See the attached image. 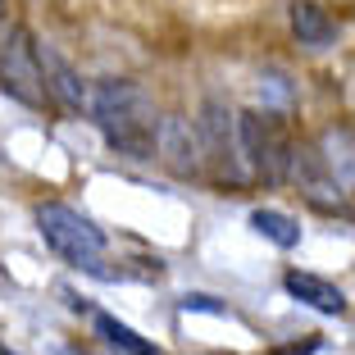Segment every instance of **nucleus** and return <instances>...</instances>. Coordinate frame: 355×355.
Returning a JSON list of instances; mask_svg holds the SVG:
<instances>
[{
	"label": "nucleus",
	"instance_id": "39448f33",
	"mask_svg": "<svg viewBox=\"0 0 355 355\" xmlns=\"http://www.w3.org/2000/svg\"><path fill=\"white\" fill-rule=\"evenodd\" d=\"M200 155L214 164L219 182H246L251 168L241 159V137H237V114H228L219 101L205 105V119H200Z\"/></svg>",
	"mask_w": 355,
	"mask_h": 355
},
{
	"label": "nucleus",
	"instance_id": "7ed1b4c3",
	"mask_svg": "<svg viewBox=\"0 0 355 355\" xmlns=\"http://www.w3.org/2000/svg\"><path fill=\"white\" fill-rule=\"evenodd\" d=\"M237 137H241V159L255 178L264 182H282L287 178V159H292V141L282 132V123L273 114L246 110L237 114Z\"/></svg>",
	"mask_w": 355,
	"mask_h": 355
},
{
	"label": "nucleus",
	"instance_id": "6e6552de",
	"mask_svg": "<svg viewBox=\"0 0 355 355\" xmlns=\"http://www.w3.org/2000/svg\"><path fill=\"white\" fill-rule=\"evenodd\" d=\"M37 60H42V83H46V96H55V101L64 105V110H73V114H83L87 110V87L83 78L69 69V60H64L55 46H37Z\"/></svg>",
	"mask_w": 355,
	"mask_h": 355
},
{
	"label": "nucleus",
	"instance_id": "9d476101",
	"mask_svg": "<svg viewBox=\"0 0 355 355\" xmlns=\"http://www.w3.org/2000/svg\"><path fill=\"white\" fill-rule=\"evenodd\" d=\"M292 32L301 37V46H314V51H328L337 42V23L324 5L314 0H296L292 5Z\"/></svg>",
	"mask_w": 355,
	"mask_h": 355
},
{
	"label": "nucleus",
	"instance_id": "2eb2a0df",
	"mask_svg": "<svg viewBox=\"0 0 355 355\" xmlns=\"http://www.w3.org/2000/svg\"><path fill=\"white\" fill-rule=\"evenodd\" d=\"M0 355H14V351H10V346H5V342H0Z\"/></svg>",
	"mask_w": 355,
	"mask_h": 355
},
{
	"label": "nucleus",
	"instance_id": "ddd939ff",
	"mask_svg": "<svg viewBox=\"0 0 355 355\" xmlns=\"http://www.w3.org/2000/svg\"><path fill=\"white\" fill-rule=\"evenodd\" d=\"M251 228L260 232V237H269L273 246H282V251L301 246V223H296L292 214H282V209H255V214H251Z\"/></svg>",
	"mask_w": 355,
	"mask_h": 355
},
{
	"label": "nucleus",
	"instance_id": "1a4fd4ad",
	"mask_svg": "<svg viewBox=\"0 0 355 355\" xmlns=\"http://www.w3.org/2000/svg\"><path fill=\"white\" fill-rule=\"evenodd\" d=\"M282 287L296 296L301 305H310V310H319V314H346V296H342V287H333L328 278H319V273H301V269H292L287 278H282Z\"/></svg>",
	"mask_w": 355,
	"mask_h": 355
},
{
	"label": "nucleus",
	"instance_id": "f257e3e1",
	"mask_svg": "<svg viewBox=\"0 0 355 355\" xmlns=\"http://www.w3.org/2000/svg\"><path fill=\"white\" fill-rule=\"evenodd\" d=\"M87 110H92L96 128L105 132V141L114 150H123L132 159H155L159 114L146 87L128 83V78H105L87 92Z\"/></svg>",
	"mask_w": 355,
	"mask_h": 355
},
{
	"label": "nucleus",
	"instance_id": "9b49d317",
	"mask_svg": "<svg viewBox=\"0 0 355 355\" xmlns=\"http://www.w3.org/2000/svg\"><path fill=\"white\" fill-rule=\"evenodd\" d=\"M319 146H324L319 155H324L328 173H333L342 187H351V182H355V132H351V128H328Z\"/></svg>",
	"mask_w": 355,
	"mask_h": 355
},
{
	"label": "nucleus",
	"instance_id": "4468645a",
	"mask_svg": "<svg viewBox=\"0 0 355 355\" xmlns=\"http://www.w3.org/2000/svg\"><path fill=\"white\" fill-rule=\"evenodd\" d=\"M182 310H209V314H228L223 305H214V296H182Z\"/></svg>",
	"mask_w": 355,
	"mask_h": 355
},
{
	"label": "nucleus",
	"instance_id": "f8f14e48",
	"mask_svg": "<svg viewBox=\"0 0 355 355\" xmlns=\"http://www.w3.org/2000/svg\"><path fill=\"white\" fill-rule=\"evenodd\" d=\"M92 324H96V333L105 337L110 346H119V351H128V355H164L155 342H146V337L137 333V328H128V324H119L114 314H105V310H96L92 314Z\"/></svg>",
	"mask_w": 355,
	"mask_h": 355
},
{
	"label": "nucleus",
	"instance_id": "20e7f679",
	"mask_svg": "<svg viewBox=\"0 0 355 355\" xmlns=\"http://www.w3.org/2000/svg\"><path fill=\"white\" fill-rule=\"evenodd\" d=\"M0 92L10 101L42 110L46 105V83H42V60H37V42L28 28H14L0 42Z\"/></svg>",
	"mask_w": 355,
	"mask_h": 355
},
{
	"label": "nucleus",
	"instance_id": "f03ea898",
	"mask_svg": "<svg viewBox=\"0 0 355 355\" xmlns=\"http://www.w3.org/2000/svg\"><path fill=\"white\" fill-rule=\"evenodd\" d=\"M37 228H42L46 246H51L64 264H78V269H96V264H101L105 237L83 209L64 205V200H46V205H37Z\"/></svg>",
	"mask_w": 355,
	"mask_h": 355
},
{
	"label": "nucleus",
	"instance_id": "0eeeda50",
	"mask_svg": "<svg viewBox=\"0 0 355 355\" xmlns=\"http://www.w3.org/2000/svg\"><path fill=\"white\" fill-rule=\"evenodd\" d=\"M155 155L164 159V164L173 168V173H182V178L200 173V141L191 137V123H187V119H178V114L159 119V132H155Z\"/></svg>",
	"mask_w": 355,
	"mask_h": 355
},
{
	"label": "nucleus",
	"instance_id": "423d86ee",
	"mask_svg": "<svg viewBox=\"0 0 355 355\" xmlns=\"http://www.w3.org/2000/svg\"><path fill=\"white\" fill-rule=\"evenodd\" d=\"M287 178H296L305 191V200L319 209H342V182L328 173L324 155L319 150H305V146H292V159H287Z\"/></svg>",
	"mask_w": 355,
	"mask_h": 355
}]
</instances>
